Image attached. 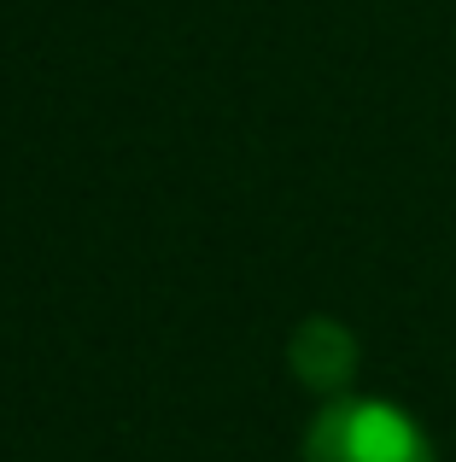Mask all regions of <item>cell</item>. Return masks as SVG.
Masks as SVG:
<instances>
[{
    "label": "cell",
    "mask_w": 456,
    "mask_h": 462,
    "mask_svg": "<svg viewBox=\"0 0 456 462\" xmlns=\"http://www.w3.org/2000/svg\"><path fill=\"white\" fill-rule=\"evenodd\" d=\"M287 363L305 386L316 393H345L357 374V334L333 316H305L287 339Z\"/></svg>",
    "instance_id": "obj_2"
},
{
    "label": "cell",
    "mask_w": 456,
    "mask_h": 462,
    "mask_svg": "<svg viewBox=\"0 0 456 462\" xmlns=\"http://www.w3.org/2000/svg\"><path fill=\"white\" fill-rule=\"evenodd\" d=\"M305 462H433V445L387 398H333L305 433Z\"/></svg>",
    "instance_id": "obj_1"
}]
</instances>
